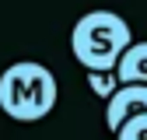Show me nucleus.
I'll list each match as a JSON object with an SVG mask.
<instances>
[{
    "instance_id": "obj_1",
    "label": "nucleus",
    "mask_w": 147,
    "mask_h": 140,
    "mask_svg": "<svg viewBox=\"0 0 147 140\" xmlns=\"http://www.w3.org/2000/svg\"><path fill=\"white\" fill-rule=\"evenodd\" d=\"M60 84L46 63L18 60L0 74V112L14 122H39L56 109Z\"/></svg>"
},
{
    "instance_id": "obj_2",
    "label": "nucleus",
    "mask_w": 147,
    "mask_h": 140,
    "mask_svg": "<svg viewBox=\"0 0 147 140\" xmlns=\"http://www.w3.org/2000/svg\"><path fill=\"white\" fill-rule=\"evenodd\" d=\"M133 42L130 21L116 11H88L70 32V52L84 70H116L119 56Z\"/></svg>"
},
{
    "instance_id": "obj_3",
    "label": "nucleus",
    "mask_w": 147,
    "mask_h": 140,
    "mask_svg": "<svg viewBox=\"0 0 147 140\" xmlns=\"http://www.w3.org/2000/svg\"><path fill=\"white\" fill-rule=\"evenodd\" d=\"M137 112H147V84H119L105 98V126L112 133Z\"/></svg>"
},
{
    "instance_id": "obj_4",
    "label": "nucleus",
    "mask_w": 147,
    "mask_h": 140,
    "mask_svg": "<svg viewBox=\"0 0 147 140\" xmlns=\"http://www.w3.org/2000/svg\"><path fill=\"white\" fill-rule=\"evenodd\" d=\"M119 84H147V42H130L116 63Z\"/></svg>"
},
{
    "instance_id": "obj_5",
    "label": "nucleus",
    "mask_w": 147,
    "mask_h": 140,
    "mask_svg": "<svg viewBox=\"0 0 147 140\" xmlns=\"http://www.w3.org/2000/svg\"><path fill=\"white\" fill-rule=\"evenodd\" d=\"M88 88L98 98H109L119 88V77H116V70H88Z\"/></svg>"
},
{
    "instance_id": "obj_6",
    "label": "nucleus",
    "mask_w": 147,
    "mask_h": 140,
    "mask_svg": "<svg viewBox=\"0 0 147 140\" xmlns=\"http://www.w3.org/2000/svg\"><path fill=\"white\" fill-rule=\"evenodd\" d=\"M116 140H147V112H137L116 130Z\"/></svg>"
}]
</instances>
